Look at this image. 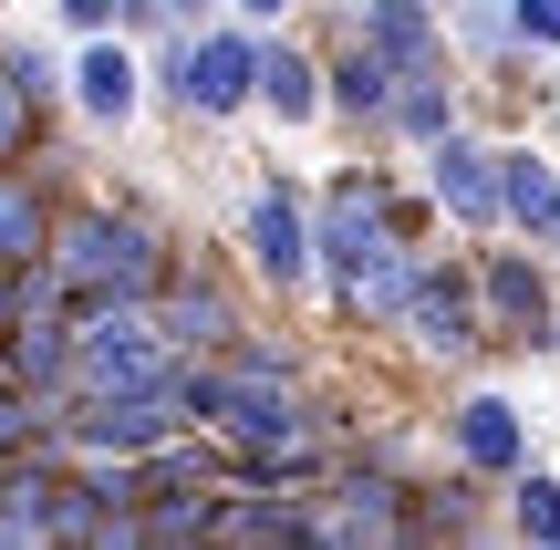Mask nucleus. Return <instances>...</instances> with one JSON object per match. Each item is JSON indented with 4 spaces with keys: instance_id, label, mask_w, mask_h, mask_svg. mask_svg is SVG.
<instances>
[{
    "instance_id": "19",
    "label": "nucleus",
    "mask_w": 560,
    "mask_h": 550,
    "mask_svg": "<svg viewBox=\"0 0 560 550\" xmlns=\"http://www.w3.org/2000/svg\"><path fill=\"white\" fill-rule=\"evenodd\" d=\"M0 73H11L32 104H52V115H62V104H73V42H62L52 21H42V32H21V21H11V32H0Z\"/></svg>"
},
{
    "instance_id": "1",
    "label": "nucleus",
    "mask_w": 560,
    "mask_h": 550,
    "mask_svg": "<svg viewBox=\"0 0 560 550\" xmlns=\"http://www.w3.org/2000/svg\"><path fill=\"white\" fill-rule=\"evenodd\" d=\"M187 229L156 187L136 177H94L62 198V229H52V270L73 302H156L166 270H177Z\"/></svg>"
},
{
    "instance_id": "10",
    "label": "nucleus",
    "mask_w": 560,
    "mask_h": 550,
    "mask_svg": "<svg viewBox=\"0 0 560 550\" xmlns=\"http://www.w3.org/2000/svg\"><path fill=\"white\" fill-rule=\"evenodd\" d=\"M425 249H436V229H425V239H384V249H363V270L342 281L332 323H342V332H363V343H405V312H416Z\"/></svg>"
},
{
    "instance_id": "4",
    "label": "nucleus",
    "mask_w": 560,
    "mask_h": 550,
    "mask_svg": "<svg viewBox=\"0 0 560 550\" xmlns=\"http://www.w3.org/2000/svg\"><path fill=\"white\" fill-rule=\"evenodd\" d=\"M156 312H166V332H177L187 353H229V343L270 312V291L249 281V260L229 249V229H219V239H187V249H177Z\"/></svg>"
},
{
    "instance_id": "7",
    "label": "nucleus",
    "mask_w": 560,
    "mask_h": 550,
    "mask_svg": "<svg viewBox=\"0 0 560 550\" xmlns=\"http://www.w3.org/2000/svg\"><path fill=\"white\" fill-rule=\"evenodd\" d=\"M416 177H425V198H436V219L457 229V239H499L509 229V136L499 125H457V136H436L416 156Z\"/></svg>"
},
{
    "instance_id": "12",
    "label": "nucleus",
    "mask_w": 560,
    "mask_h": 550,
    "mask_svg": "<svg viewBox=\"0 0 560 550\" xmlns=\"http://www.w3.org/2000/svg\"><path fill=\"white\" fill-rule=\"evenodd\" d=\"M62 436H73L83 457H166L187 436V416L166 406V395H94L83 385L73 406H62Z\"/></svg>"
},
{
    "instance_id": "17",
    "label": "nucleus",
    "mask_w": 560,
    "mask_h": 550,
    "mask_svg": "<svg viewBox=\"0 0 560 550\" xmlns=\"http://www.w3.org/2000/svg\"><path fill=\"white\" fill-rule=\"evenodd\" d=\"M0 343H11V374L32 395H83V323L73 312H21Z\"/></svg>"
},
{
    "instance_id": "29",
    "label": "nucleus",
    "mask_w": 560,
    "mask_h": 550,
    "mask_svg": "<svg viewBox=\"0 0 560 550\" xmlns=\"http://www.w3.org/2000/svg\"><path fill=\"white\" fill-rule=\"evenodd\" d=\"M550 260H560V229H550Z\"/></svg>"
},
{
    "instance_id": "21",
    "label": "nucleus",
    "mask_w": 560,
    "mask_h": 550,
    "mask_svg": "<svg viewBox=\"0 0 560 550\" xmlns=\"http://www.w3.org/2000/svg\"><path fill=\"white\" fill-rule=\"evenodd\" d=\"M52 104H32V94H21V83L11 73H0V166H32L42 156V136H52Z\"/></svg>"
},
{
    "instance_id": "6",
    "label": "nucleus",
    "mask_w": 560,
    "mask_h": 550,
    "mask_svg": "<svg viewBox=\"0 0 560 550\" xmlns=\"http://www.w3.org/2000/svg\"><path fill=\"white\" fill-rule=\"evenodd\" d=\"M62 115H73L94 145H125V136H145V125H166L145 42L136 32H83L73 42V104H62Z\"/></svg>"
},
{
    "instance_id": "28",
    "label": "nucleus",
    "mask_w": 560,
    "mask_h": 550,
    "mask_svg": "<svg viewBox=\"0 0 560 550\" xmlns=\"http://www.w3.org/2000/svg\"><path fill=\"white\" fill-rule=\"evenodd\" d=\"M0 32H11V0H0Z\"/></svg>"
},
{
    "instance_id": "14",
    "label": "nucleus",
    "mask_w": 560,
    "mask_h": 550,
    "mask_svg": "<svg viewBox=\"0 0 560 550\" xmlns=\"http://www.w3.org/2000/svg\"><path fill=\"white\" fill-rule=\"evenodd\" d=\"M322 21L363 32L395 73H425V62H457V32H446V0H332Z\"/></svg>"
},
{
    "instance_id": "22",
    "label": "nucleus",
    "mask_w": 560,
    "mask_h": 550,
    "mask_svg": "<svg viewBox=\"0 0 560 550\" xmlns=\"http://www.w3.org/2000/svg\"><path fill=\"white\" fill-rule=\"evenodd\" d=\"M115 32H136V42H166V32H187V11H177V0H115Z\"/></svg>"
},
{
    "instance_id": "2",
    "label": "nucleus",
    "mask_w": 560,
    "mask_h": 550,
    "mask_svg": "<svg viewBox=\"0 0 560 550\" xmlns=\"http://www.w3.org/2000/svg\"><path fill=\"white\" fill-rule=\"evenodd\" d=\"M219 229L280 312H322V229H312V177L301 166H240L219 198Z\"/></svg>"
},
{
    "instance_id": "24",
    "label": "nucleus",
    "mask_w": 560,
    "mask_h": 550,
    "mask_svg": "<svg viewBox=\"0 0 560 550\" xmlns=\"http://www.w3.org/2000/svg\"><path fill=\"white\" fill-rule=\"evenodd\" d=\"M520 32H529V52L560 62V0H520Z\"/></svg>"
},
{
    "instance_id": "3",
    "label": "nucleus",
    "mask_w": 560,
    "mask_h": 550,
    "mask_svg": "<svg viewBox=\"0 0 560 550\" xmlns=\"http://www.w3.org/2000/svg\"><path fill=\"white\" fill-rule=\"evenodd\" d=\"M405 353H416L425 374H478L488 353H499L488 302H478V239L436 229V249H425V281H416V312H405Z\"/></svg>"
},
{
    "instance_id": "5",
    "label": "nucleus",
    "mask_w": 560,
    "mask_h": 550,
    "mask_svg": "<svg viewBox=\"0 0 560 550\" xmlns=\"http://www.w3.org/2000/svg\"><path fill=\"white\" fill-rule=\"evenodd\" d=\"M177 136H240L260 125V21L249 11H219L187 32V94H177Z\"/></svg>"
},
{
    "instance_id": "27",
    "label": "nucleus",
    "mask_w": 560,
    "mask_h": 550,
    "mask_svg": "<svg viewBox=\"0 0 560 550\" xmlns=\"http://www.w3.org/2000/svg\"><path fill=\"white\" fill-rule=\"evenodd\" d=\"M540 136H550V145H560V94H550V115H540Z\"/></svg>"
},
{
    "instance_id": "23",
    "label": "nucleus",
    "mask_w": 560,
    "mask_h": 550,
    "mask_svg": "<svg viewBox=\"0 0 560 550\" xmlns=\"http://www.w3.org/2000/svg\"><path fill=\"white\" fill-rule=\"evenodd\" d=\"M42 21L62 42H83V32H115V0H42Z\"/></svg>"
},
{
    "instance_id": "26",
    "label": "nucleus",
    "mask_w": 560,
    "mask_h": 550,
    "mask_svg": "<svg viewBox=\"0 0 560 550\" xmlns=\"http://www.w3.org/2000/svg\"><path fill=\"white\" fill-rule=\"evenodd\" d=\"M177 11H187V21H219V11H229V0H177Z\"/></svg>"
},
{
    "instance_id": "9",
    "label": "nucleus",
    "mask_w": 560,
    "mask_h": 550,
    "mask_svg": "<svg viewBox=\"0 0 560 550\" xmlns=\"http://www.w3.org/2000/svg\"><path fill=\"white\" fill-rule=\"evenodd\" d=\"M446 457L509 489V478H520L529 457H540V436H529L520 395H499V385H467V374H457V395H446Z\"/></svg>"
},
{
    "instance_id": "20",
    "label": "nucleus",
    "mask_w": 560,
    "mask_h": 550,
    "mask_svg": "<svg viewBox=\"0 0 560 550\" xmlns=\"http://www.w3.org/2000/svg\"><path fill=\"white\" fill-rule=\"evenodd\" d=\"M499 510H509V540H529V550H560V468H540V457H529V468L499 489Z\"/></svg>"
},
{
    "instance_id": "15",
    "label": "nucleus",
    "mask_w": 560,
    "mask_h": 550,
    "mask_svg": "<svg viewBox=\"0 0 560 550\" xmlns=\"http://www.w3.org/2000/svg\"><path fill=\"white\" fill-rule=\"evenodd\" d=\"M478 125V83L467 62H425V73H395V156H425L436 136Z\"/></svg>"
},
{
    "instance_id": "18",
    "label": "nucleus",
    "mask_w": 560,
    "mask_h": 550,
    "mask_svg": "<svg viewBox=\"0 0 560 550\" xmlns=\"http://www.w3.org/2000/svg\"><path fill=\"white\" fill-rule=\"evenodd\" d=\"M509 229L540 239V249H550V229H560V145L550 136H520V125H509Z\"/></svg>"
},
{
    "instance_id": "11",
    "label": "nucleus",
    "mask_w": 560,
    "mask_h": 550,
    "mask_svg": "<svg viewBox=\"0 0 560 550\" xmlns=\"http://www.w3.org/2000/svg\"><path fill=\"white\" fill-rule=\"evenodd\" d=\"M322 62H332V136L342 145H395V62L363 32L322 21Z\"/></svg>"
},
{
    "instance_id": "13",
    "label": "nucleus",
    "mask_w": 560,
    "mask_h": 550,
    "mask_svg": "<svg viewBox=\"0 0 560 550\" xmlns=\"http://www.w3.org/2000/svg\"><path fill=\"white\" fill-rule=\"evenodd\" d=\"M416 530L425 550H488V540H509V510H499V478H478V468H425L416 478Z\"/></svg>"
},
{
    "instance_id": "25",
    "label": "nucleus",
    "mask_w": 560,
    "mask_h": 550,
    "mask_svg": "<svg viewBox=\"0 0 560 550\" xmlns=\"http://www.w3.org/2000/svg\"><path fill=\"white\" fill-rule=\"evenodd\" d=\"M229 11H249V21H260V32H280V21H301V11H312V0H229Z\"/></svg>"
},
{
    "instance_id": "8",
    "label": "nucleus",
    "mask_w": 560,
    "mask_h": 550,
    "mask_svg": "<svg viewBox=\"0 0 560 550\" xmlns=\"http://www.w3.org/2000/svg\"><path fill=\"white\" fill-rule=\"evenodd\" d=\"M260 125L270 136H332V62H322L312 11L260 32Z\"/></svg>"
},
{
    "instance_id": "16",
    "label": "nucleus",
    "mask_w": 560,
    "mask_h": 550,
    "mask_svg": "<svg viewBox=\"0 0 560 550\" xmlns=\"http://www.w3.org/2000/svg\"><path fill=\"white\" fill-rule=\"evenodd\" d=\"M62 198H73V187H62L52 166H0V260H11V270L52 260V229H62Z\"/></svg>"
}]
</instances>
